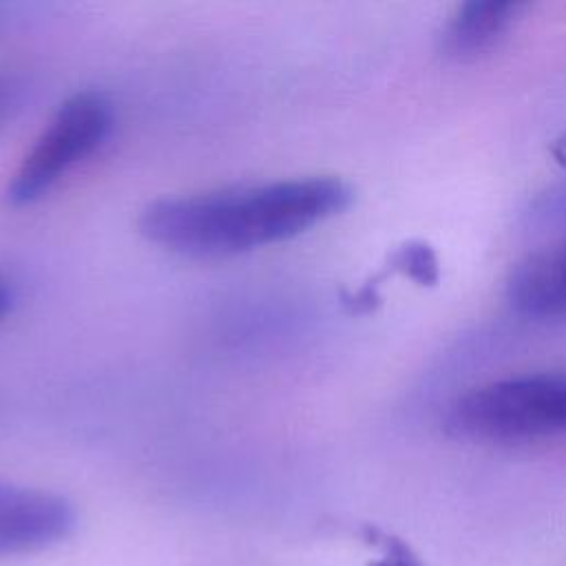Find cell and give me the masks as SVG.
Masks as SVG:
<instances>
[{
  "instance_id": "obj_1",
  "label": "cell",
  "mask_w": 566,
  "mask_h": 566,
  "mask_svg": "<svg viewBox=\"0 0 566 566\" xmlns=\"http://www.w3.org/2000/svg\"><path fill=\"white\" fill-rule=\"evenodd\" d=\"M349 201L352 188L338 177L276 179L157 199L142 210L137 226L168 252L217 259L294 239Z\"/></svg>"
},
{
  "instance_id": "obj_2",
  "label": "cell",
  "mask_w": 566,
  "mask_h": 566,
  "mask_svg": "<svg viewBox=\"0 0 566 566\" xmlns=\"http://www.w3.org/2000/svg\"><path fill=\"white\" fill-rule=\"evenodd\" d=\"M444 427L473 442L566 438V371L524 374L475 387L449 407Z\"/></svg>"
},
{
  "instance_id": "obj_3",
  "label": "cell",
  "mask_w": 566,
  "mask_h": 566,
  "mask_svg": "<svg viewBox=\"0 0 566 566\" xmlns=\"http://www.w3.org/2000/svg\"><path fill=\"white\" fill-rule=\"evenodd\" d=\"M113 128V104L99 91L66 97L13 170L4 197L13 208L31 206L91 157Z\"/></svg>"
},
{
  "instance_id": "obj_4",
  "label": "cell",
  "mask_w": 566,
  "mask_h": 566,
  "mask_svg": "<svg viewBox=\"0 0 566 566\" xmlns=\"http://www.w3.org/2000/svg\"><path fill=\"white\" fill-rule=\"evenodd\" d=\"M77 524L73 504L51 491L0 480V555H22L66 539Z\"/></svg>"
},
{
  "instance_id": "obj_5",
  "label": "cell",
  "mask_w": 566,
  "mask_h": 566,
  "mask_svg": "<svg viewBox=\"0 0 566 566\" xmlns=\"http://www.w3.org/2000/svg\"><path fill=\"white\" fill-rule=\"evenodd\" d=\"M506 296L531 318H566V237L526 254L511 272Z\"/></svg>"
},
{
  "instance_id": "obj_6",
  "label": "cell",
  "mask_w": 566,
  "mask_h": 566,
  "mask_svg": "<svg viewBox=\"0 0 566 566\" xmlns=\"http://www.w3.org/2000/svg\"><path fill=\"white\" fill-rule=\"evenodd\" d=\"M517 2L473 0L462 4L442 33V49L453 57H471L489 51L517 18Z\"/></svg>"
},
{
  "instance_id": "obj_7",
  "label": "cell",
  "mask_w": 566,
  "mask_h": 566,
  "mask_svg": "<svg viewBox=\"0 0 566 566\" xmlns=\"http://www.w3.org/2000/svg\"><path fill=\"white\" fill-rule=\"evenodd\" d=\"M391 268L400 270L402 274L411 276L418 283H436L438 281L436 254L424 243H407L405 248H400L391 259Z\"/></svg>"
},
{
  "instance_id": "obj_8",
  "label": "cell",
  "mask_w": 566,
  "mask_h": 566,
  "mask_svg": "<svg viewBox=\"0 0 566 566\" xmlns=\"http://www.w3.org/2000/svg\"><path fill=\"white\" fill-rule=\"evenodd\" d=\"M365 539L376 548L378 557L371 562V566H424L420 557L411 551L409 544L402 539L382 533L378 528H367Z\"/></svg>"
},
{
  "instance_id": "obj_9",
  "label": "cell",
  "mask_w": 566,
  "mask_h": 566,
  "mask_svg": "<svg viewBox=\"0 0 566 566\" xmlns=\"http://www.w3.org/2000/svg\"><path fill=\"white\" fill-rule=\"evenodd\" d=\"M553 157L557 159V164H562L566 168V133H562L555 144H553Z\"/></svg>"
},
{
  "instance_id": "obj_10",
  "label": "cell",
  "mask_w": 566,
  "mask_h": 566,
  "mask_svg": "<svg viewBox=\"0 0 566 566\" xmlns=\"http://www.w3.org/2000/svg\"><path fill=\"white\" fill-rule=\"evenodd\" d=\"M11 307V292L0 283V316Z\"/></svg>"
},
{
  "instance_id": "obj_11",
  "label": "cell",
  "mask_w": 566,
  "mask_h": 566,
  "mask_svg": "<svg viewBox=\"0 0 566 566\" xmlns=\"http://www.w3.org/2000/svg\"><path fill=\"white\" fill-rule=\"evenodd\" d=\"M9 104H11V97H9V93L0 86V119L7 115V111H9Z\"/></svg>"
},
{
  "instance_id": "obj_12",
  "label": "cell",
  "mask_w": 566,
  "mask_h": 566,
  "mask_svg": "<svg viewBox=\"0 0 566 566\" xmlns=\"http://www.w3.org/2000/svg\"><path fill=\"white\" fill-rule=\"evenodd\" d=\"M0 20H2V7H0Z\"/></svg>"
}]
</instances>
